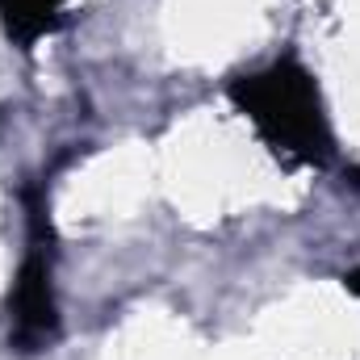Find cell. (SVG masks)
Instances as JSON below:
<instances>
[{"label": "cell", "mask_w": 360, "mask_h": 360, "mask_svg": "<svg viewBox=\"0 0 360 360\" xmlns=\"http://www.w3.org/2000/svg\"><path fill=\"white\" fill-rule=\"evenodd\" d=\"M248 92H252L248 101L256 117L285 147L310 151V143L319 139V109H314V92L302 76H289L285 68H276L272 76H260Z\"/></svg>", "instance_id": "1"}]
</instances>
